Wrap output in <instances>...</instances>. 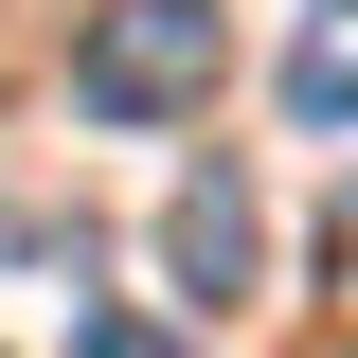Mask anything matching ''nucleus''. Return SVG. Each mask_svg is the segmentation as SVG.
Returning a JSON list of instances; mask_svg holds the SVG:
<instances>
[{
	"mask_svg": "<svg viewBox=\"0 0 358 358\" xmlns=\"http://www.w3.org/2000/svg\"><path fill=\"white\" fill-rule=\"evenodd\" d=\"M287 108H305V126H358V0H305V36H287Z\"/></svg>",
	"mask_w": 358,
	"mask_h": 358,
	"instance_id": "obj_3",
	"label": "nucleus"
},
{
	"mask_svg": "<svg viewBox=\"0 0 358 358\" xmlns=\"http://www.w3.org/2000/svg\"><path fill=\"white\" fill-rule=\"evenodd\" d=\"M72 358H179V341H162L143 305H90V322H72Z\"/></svg>",
	"mask_w": 358,
	"mask_h": 358,
	"instance_id": "obj_4",
	"label": "nucleus"
},
{
	"mask_svg": "<svg viewBox=\"0 0 358 358\" xmlns=\"http://www.w3.org/2000/svg\"><path fill=\"white\" fill-rule=\"evenodd\" d=\"M162 251H179V287H215V305H233V287H251V251H268L251 179H233V162H197V179H179V215H162Z\"/></svg>",
	"mask_w": 358,
	"mask_h": 358,
	"instance_id": "obj_2",
	"label": "nucleus"
},
{
	"mask_svg": "<svg viewBox=\"0 0 358 358\" xmlns=\"http://www.w3.org/2000/svg\"><path fill=\"white\" fill-rule=\"evenodd\" d=\"M215 0H108L72 36V108L90 126H179V108H215Z\"/></svg>",
	"mask_w": 358,
	"mask_h": 358,
	"instance_id": "obj_1",
	"label": "nucleus"
}]
</instances>
